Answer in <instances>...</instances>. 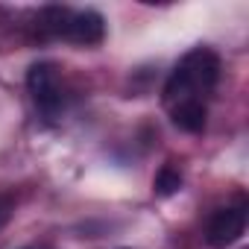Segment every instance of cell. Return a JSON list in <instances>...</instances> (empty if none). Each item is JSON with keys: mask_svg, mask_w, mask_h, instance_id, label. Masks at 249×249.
Here are the masks:
<instances>
[{"mask_svg": "<svg viewBox=\"0 0 249 249\" xmlns=\"http://www.w3.org/2000/svg\"><path fill=\"white\" fill-rule=\"evenodd\" d=\"M217 79H220V56L208 47H194L173 68L164 85V106L170 108L185 100H202L208 91H214Z\"/></svg>", "mask_w": 249, "mask_h": 249, "instance_id": "cell-1", "label": "cell"}, {"mask_svg": "<svg viewBox=\"0 0 249 249\" xmlns=\"http://www.w3.org/2000/svg\"><path fill=\"white\" fill-rule=\"evenodd\" d=\"M27 88L30 97L36 103L38 111H44L47 117H56L65 106V94H62V73L53 62H38L30 68L27 73Z\"/></svg>", "mask_w": 249, "mask_h": 249, "instance_id": "cell-2", "label": "cell"}, {"mask_svg": "<svg viewBox=\"0 0 249 249\" xmlns=\"http://www.w3.org/2000/svg\"><path fill=\"white\" fill-rule=\"evenodd\" d=\"M243 229H246V205H229V208L214 211L205 229V240L214 249H226L243 234Z\"/></svg>", "mask_w": 249, "mask_h": 249, "instance_id": "cell-3", "label": "cell"}, {"mask_svg": "<svg viewBox=\"0 0 249 249\" xmlns=\"http://www.w3.org/2000/svg\"><path fill=\"white\" fill-rule=\"evenodd\" d=\"M106 36V21L100 12L94 9H82V12H71L62 38L73 41V44H100Z\"/></svg>", "mask_w": 249, "mask_h": 249, "instance_id": "cell-4", "label": "cell"}, {"mask_svg": "<svg viewBox=\"0 0 249 249\" xmlns=\"http://www.w3.org/2000/svg\"><path fill=\"white\" fill-rule=\"evenodd\" d=\"M170 117H173V123H176L182 132H202L205 129V117H208L205 100L176 103V106H170Z\"/></svg>", "mask_w": 249, "mask_h": 249, "instance_id": "cell-5", "label": "cell"}, {"mask_svg": "<svg viewBox=\"0 0 249 249\" xmlns=\"http://www.w3.org/2000/svg\"><path fill=\"white\" fill-rule=\"evenodd\" d=\"M156 194L159 196H173L179 188H182V176H179V170H173V167H161L159 173H156Z\"/></svg>", "mask_w": 249, "mask_h": 249, "instance_id": "cell-6", "label": "cell"}]
</instances>
